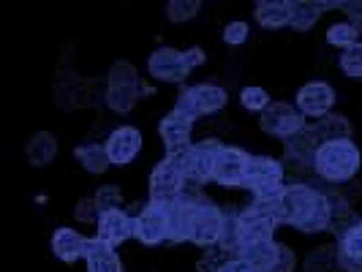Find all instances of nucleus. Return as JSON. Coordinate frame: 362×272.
Listing matches in <instances>:
<instances>
[{
	"label": "nucleus",
	"instance_id": "1",
	"mask_svg": "<svg viewBox=\"0 0 362 272\" xmlns=\"http://www.w3.org/2000/svg\"><path fill=\"white\" fill-rule=\"evenodd\" d=\"M362 166L360 147L351 139H338V142H325L313 155V172L325 182L344 185L357 177Z\"/></svg>",
	"mask_w": 362,
	"mask_h": 272
},
{
	"label": "nucleus",
	"instance_id": "2",
	"mask_svg": "<svg viewBox=\"0 0 362 272\" xmlns=\"http://www.w3.org/2000/svg\"><path fill=\"white\" fill-rule=\"evenodd\" d=\"M180 199L188 204V242H197L202 248H216L223 232V210L194 188H188Z\"/></svg>",
	"mask_w": 362,
	"mask_h": 272
},
{
	"label": "nucleus",
	"instance_id": "3",
	"mask_svg": "<svg viewBox=\"0 0 362 272\" xmlns=\"http://www.w3.org/2000/svg\"><path fill=\"white\" fill-rule=\"evenodd\" d=\"M291 196V204H294V218H291V226L303 235H319L329 229V218H332V210H329V199H327V191H316L313 185H305V182H294V185H286Z\"/></svg>",
	"mask_w": 362,
	"mask_h": 272
},
{
	"label": "nucleus",
	"instance_id": "4",
	"mask_svg": "<svg viewBox=\"0 0 362 272\" xmlns=\"http://www.w3.org/2000/svg\"><path fill=\"white\" fill-rule=\"evenodd\" d=\"M150 201H163V204H172L185 194L188 188V177H185V163H182V153H175L163 158L153 172H150Z\"/></svg>",
	"mask_w": 362,
	"mask_h": 272
},
{
	"label": "nucleus",
	"instance_id": "5",
	"mask_svg": "<svg viewBox=\"0 0 362 272\" xmlns=\"http://www.w3.org/2000/svg\"><path fill=\"white\" fill-rule=\"evenodd\" d=\"M226 104H229V93L223 90L221 85H213V82H202V85L182 88L180 95H177V109L185 112L188 117H194V120L207 117V114H216Z\"/></svg>",
	"mask_w": 362,
	"mask_h": 272
},
{
	"label": "nucleus",
	"instance_id": "6",
	"mask_svg": "<svg viewBox=\"0 0 362 272\" xmlns=\"http://www.w3.org/2000/svg\"><path fill=\"white\" fill-rule=\"evenodd\" d=\"M284 163L270 158V155H251L248 161V169H245V180H243V188L254 191L256 199L262 196H272V194H281L286 185H284Z\"/></svg>",
	"mask_w": 362,
	"mask_h": 272
},
{
	"label": "nucleus",
	"instance_id": "7",
	"mask_svg": "<svg viewBox=\"0 0 362 272\" xmlns=\"http://www.w3.org/2000/svg\"><path fill=\"white\" fill-rule=\"evenodd\" d=\"M218 139H202L197 145H191L182 153V163H185V177H188V188L202 191V185L213 182V169H216V155L221 150ZM185 188V191H188Z\"/></svg>",
	"mask_w": 362,
	"mask_h": 272
},
{
	"label": "nucleus",
	"instance_id": "8",
	"mask_svg": "<svg viewBox=\"0 0 362 272\" xmlns=\"http://www.w3.org/2000/svg\"><path fill=\"white\" fill-rule=\"evenodd\" d=\"M172 204L150 201L145 210L136 215V232H134V237L142 245H161V242L172 240Z\"/></svg>",
	"mask_w": 362,
	"mask_h": 272
},
{
	"label": "nucleus",
	"instance_id": "9",
	"mask_svg": "<svg viewBox=\"0 0 362 272\" xmlns=\"http://www.w3.org/2000/svg\"><path fill=\"white\" fill-rule=\"evenodd\" d=\"M147 71L156 82L163 85H182L191 73V66L185 60V52L172 49V47H158L147 57Z\"/></svg>",
	"mask_w": 362,
	"mask_h": 272
},
{
	"label": "nucleus",
	"instance_id": "10",
	"mask_svg": "<svg viewBox=\"0 0 362 272\" xmlns=\"http://www.w3.org/2000/svg\"><path fill=\"white\" fill-rule=\"evenodd\" d=\"M303 126H305V117L300 114V109L294 104H286V101H272L270 107L259 114V128L284 142Z\"/></svg>",
	"mask_w": 362,
	"mask_h": 272
},
{
	"label": "nucleus",
	"instance_id": "11",
	"mask_svg": "<svg viewBox=\"0 0 362 272\" xmlns=\"http://www.w3.org/2000/svg\"><path fill=\"white\" fill-rule=\"evenodd\" d=\"M294 107L300 109L303 117L322 120V117H327V114L332 112V107H335V88H332L329 82H322V79L305 82V85L297 90Z\"/></svg>",
	"mask_w": 362,
	"mask_h": 272
},
{
	"label": "nucleus",
	"instance_id": "12",
	"mask_svg": "<svg viewBox=\"0 0 362 272\" xmlns=\"http://www.w3.org/2000/svg\"><path fill=\"white\" fill-rule=\"evenodd\" d=\"M251 155L235 145H223L216 155V169H213V182L223 188H240L245 180V169H248Z\"/></svg>",
	"mask_w": 362,
	"mask_h": 272
},
{
	"label": "nucleus",
	"instance_id": "13",
	"mask_svg": "<svg viewBox=\"0 0 362 272\" xmlns=\"http://www.w3.org/2000/svg\"><path fill=\"white\" fill-rule=\"evenodd\" d=\"M158 134H161V142L166 145L169 155L175 153H185L191 142V134H194V117H188L185 112L175 107L169 114H163L161 123H158Z\"/></svg>",
	"mask_w": 362,
	"mask_h": 272
},
{
	"label": "nucleus",
	"instance_id": "14",
	"mask_svg": "<svg viewBox=\"0 0 362 272\" xmlns=\"http://www.w3.org/2000/svg\"><path fill=\"white\" fill-rule=\"evenodd\" d=\"M109 153V161L115 166H128L131 161H136V155L142 153V134L134 126H120L109 134V139L104 142Z\"/></svg>",
	"mask_w": 362,
	"mask_h": 272
},
{
	"label": "nucleus",
	"instance_id": "15",
	"mask_svg": "<svg viewBox=\"0 0 362 272\" xmlns=\"http://www.w3.org/2000/svg\"><path fill=\"white\" fill-rule=\"evenodd\" d=\"M134 232H136V218H131L123 210H107L95 223V237H101L112 248L126 242L128 237H134Z\"/></svg>",
	"mask_w": 362,
	"mask_h": 272
},
{
	"label": "nucleus",
	"instance_id": "16",
	"mask_svg": "<svg viewBox=\"0 0 362 272\" xmlns=\"http://www.w3.org/2000/svg\"><path fill=\"white\" fill-rule=\"evenodd\" d=\"M150 93H153V88L145 85L142 79L139 82H109L107 93H104V104L117 114H128L136 107L139 95H150Z\"/></svg>",
	"mask_w": 362,
	"mask_h": 272
},
{
	"label": "nucleus",
	"instance_id": "17",
	"mask_svg": "<svg viewBox=\"0 0 362 272\" xmlns=\"http://www.w3.org/2000/svg\"><path fill=\"white\" fill-rule=\"evenodd\" d=\"M85 261L90 272H123V261L115 254V248L101 237H88L85 242Z\"/></svg>",
	"mask_w": 362,
	"mask_h": 272
},
{
	"label": "nucleus",
	"instance_id": "18",
	"mask_svg": "<svg viewBox=\"0 0 362 272\" xmlns=\"http://www.w3.org/2000/svg\"><path fill=\"white\" fill-rule=\"evenodd\" d=\"M251 210H256L259 215H264L267 220H272L275 226H281V223H289L291 226V218H294V204H291V196L286 188H284L281 194L256 199L254 204H251Z\"/></svg>",
	"mask_w": 362,
	"mask_h": 272
},
{
	"label": "nucleus",
	"instance_id": "19",
	"mask_svg": "<svg viewBox=\"0 0 362 272\" xmlns=\"http://www.w3.org/2000/svg\"><path fill=\"white\" fill-rule=\"evenodd\" d=\"M237 259L245 261L254 272H270L275 259H278V242L267 240V242H243Z\"/></svg>",
	"mask_w": 362,
	"mask_h": 272
},
{
	"label": "nucleus",
	"instance_id": "20",
	"mask_svg": "<svg viewBox=\"0 0 362 272\" xmlns=\"http://www.w3.org/2000/svg\"><path fill=\"white\" fill-rule=\"evenodd\" d=\"M291 11H294V3L289 0H264V3H256L254 17L264 30H281L291 25Z\"/></svg>",
	"mask_w": 362,
	"mask_h": 272
},
{
	"label": "nucleus",
	"instance_id": "21",
	"mask_svg": "<svg viewBox=\"0 0 362 272\" xmlns=\"http://www.w3.org/2000/svg\"><path fill=\"white\" fill-rule=\"evenodd\" d=\"M327 199H329V210H332L329 232L338 237L349 235V232L360 223V218L354 215V207H351L349 196H346V194H335V191H327Z\"/></svg>",
	"mask_w": 362,
	"mask_h": 272
},
{
	"label": "nucleus",
	"instance_id": "22",
	"mask_svg": "<svg viewBox=\"0 0 362 272\" xmlns=\"http://www.w3.org/2000/svg\"><path fill=\"white\" fill-rule=\"evenodd\" d=\"M85 242H88V237H82L76 229L63 226V229H57V232H54L52 251H54V256H57L60 261L74 264L76 259H85Z\"/></svg>",
	"mask_w": 362,
	"mask_h": 272
},
{
	"label": "nucleus",
	"instance_id": "23",
	"mask_svg": "<svg viewBox=\"0 0 362 272\" xmlns=\"http://www.w3.org/2000/svg\"><path fill=\"white\" fill-rule=\"evenodd\" d=\"M272 232H275V223L264 215H259L256 210L248 207L245 213H240V245L243 242H267V240H272Z\"/></svg>",
	"mask_w": 362,
	"mask_h": 272
},
{
	"label": "nucleus",
	"instance_id": "24",
	"mask_svg": "<svg viewBox=\"0 0 362 272\" xmlns=\"http://www.w3.org/2000/svg\"><path fill=\"white\" fill-rule=\"evenodd\" d=\"M319 147H322V139H319L316 128L305 123L297 134H291L289 139H286V155L289 158H300V161L313 166V155H316Z\"/></svg>",
	"mask_w": 362,
	"mask_h": 272
},
{
	"label": "nucleus",
	"instance_id": "25",
	"mask_svg": "<svg viewBox=\"0 0 362 272\" xmlns=\"http://www.w3.org/2000/svg\"><path fill=\"white\" fill-rule=\"evenodd\" d=\"M25 158L30 166H49V163L57 158V139H54L49 131H36L33 136H30V142L25 147Z\"/></svg>",
	"mask_w": 362,
	"mask_h": 272
},
{
	"label": "nucleus",
	"instance_id": "26",
	"mask_svg": "<svg viewBox=\"0 0 362 272\" xmlns=\"http://www.w3.org/2000/svg\"><path fill=\"white\" fill-rule=\"evenodd\" d=\"M322 145L325 142H338V139H351V120L346 114H338V112H329L327 117L316 120L313 123Z\"/></svg>",
	"mask_w": 362,
	"mask_h": 272
},
{
	"label": "nucleus",
	"instance_id": "27",
	"mask_svg": "<svg viewBox=\"0 0 362 272\" xmlns=\"http://www.w3.org/2000/svg\"><path fill=\"white\" fill-rule=\"evenodd\" d=\"M74 155H76V161L82 163L90 175H104L109 166H112L107 147L95 145V142H90V145H79L76 150H74Z\"/></svg>",
	"mask_w": 362,
	"mask_h": 272
},
{
	"label": "nucleus",
	"instance_id": "28",
	"mask_svg": "<svg viewBox=\"0 0 362 272\" xmlns=\"http://www.w3.org/2000/svg\"><path fill=\"white\" fill-rule=\"evenodd\" d=\"M322 6L319 3H313V0H297L294 3V11H291V30H297V33H308L313 30V25L322 19Z\"/></svg>",
	"mask_w": 362,
	"mask_h": 272
},
{
	"label": "nucleus",
	"instance_id": "29",
	"mask_svg": "<svg viewBox=\"0 0 362 272\" xmlns=\"http://www.w3.org/2000/svg\"><path fill=\"white\" fill-rule=\"evenodd\" d=\"M338 270H341V264H338V248H332V245L313 248L305 256V264H303V272H338Z\"/></svg>",
	"mask_w": 362,
	"mask_h": 272
},
{
	"label": "nucleus",
	"instance_id": "30",
	"mask_svg": "<svg viewBox=\"0 0 362 272\" xmlns=\"http://www.w3.org/2000/svg\"><path fill=\"white\" fill-rule=\"evenodd\" d=\"M327 44L329 47H338L341 52L346 49H351L354 44H360V33H357V28L346 19V22H332L329 28H327Z\"/></svg>",
	"mask_w": 362,
	"mask_h": 272
},
{
	"label": "nucleus",
	"instance_id": "31",
	"mask_svg": "<svg viewBox=\"0 0 362 272\" xmlns=\"http://www.w3.org/2000/svg\"><path fill=\"white\" fill-rule=\"evenodd\" d=\"M218 248H223L226 254H232L237 259V248H240V213H235V210L223 213V232H221Z\"/></svg>",
	"mask_w": 362,
	"mask_h": 272
},
{
	"label": "nucleus",
	"instance_id": "32",
	"mask_svg": "<svg viewBox=\"0 0 362 272\" xmlns=\"http://www.w3.org/2000/svg\"><path fill=\"white\" fill-rule=\"evenodd\" d=\"M240 104H243V109H248V112L262 114V112L272 104V98L264 88H259V85H248V88H243V93H240Z\"/></svg>",
	"mask_w": 362,
	"mask_h": 272
},
{
	"label": "nucleus",
	"instance_id": "33",
	"mask_svg": "<svg viewBox=\"0 0 362 272\" xmlns=\"http://www.w3.org/2000/svg\"><path fill=\"white\" fill-rule=\"evenodd\" d=\"M199 11V0H172V3H166V19L169 22H191Z\"/></svg>",
	"mask_w": 362,
	"mask_h": 272
},
{
	"label": "nucleus",
	"instance_id": "34",
	"mask_svg": "<svg viewBox=\"0 0 362 272\" xmlns=\"http://www.w3.org/2000/svg\"><path fill=\"white\" fill-rule=\"evenodd\" d=\"M235 256L226 254L223 248H207L204 251V256H202L199 261H197V272H223V267L232 261Z\"/></svg>",
	"mask_w": 362,
	"mask_h": 272
},
{
	"label": "nucleus",
	"instance_id": "35",
	"mask_svg": "<svg viewBox=\"0 0 362 272\" xmlns=\"http://www.w3.org/2000/svg\"><path fill=\"white\" fill-rule=\"evenodd\" d=\"M93 199H95L101 213H107V210H123V191H120V185H101Z\"/></svg>",
	"mask_w": 362,
	"mask_h": 272
},
{
	"label": "nucleus",
	"instance_id": "36",
	"mask_svg": "<svg viewBox=\"0 0 362 272\" xmlns=\"http://www.w3.org/2000/svg\"><path fill=\"white\" fill-rule=\"evenodd\" d=\"M338 66H341V71H344L349 79H362V41L354 44L351 49L341 52Z\"/></svg>",
	"mask_w": 362,
	"mask_h": 272
},
{
	"label": "nucleus",
	"instance_id": "37",
	"mask_svg": "<svg viewBox=\"0 0 362 272\" xmlns=\"http://www.w3.org/2000/svg\"><path fill=\"white\" fill-rule=\"evenodd\" d=\"M338 254L362 259V218H360V223H357L349 235L341 237V242H338Z\"/></svg>",
	"mask_w": 362,
	"mask_h": 272
},
{
	"label": "nucleus",
	"instance_id": "38",
	"mask_svg": "<svg viewBox=\"0 0 362 272\" xmlns=\"http://www.w3.org/2000/svg\"><path fill=\"white\" fill-rule=\"evenodd\" d=\"M251 36V28H248V22H243V19H235V22H229L226 28H223V44H229V47H243L245 41Z\"/></svg>",
	"mask_w": 362,
	"mask_h": 272
},
{
	"label": "nucleus",
	"instance_id": "39",
	"mask_svg": "<svg viewBox=\"0 0 362 272\" xmlns=\"http://www.w3.org/2000/svg\"><path fill=\"white\" fill-rule=\"evenodd\" d=\"M74 218H76L79 223H98V218H101V210H98L95 199H88V196H82V199L76 201Z\"/></svg>",
	"mask_w": 362,
	"mask_h": 272
},
{
	"label": "nucleus",
	"instance_id": "40",
	"mask_svg": "<svg viewBox=\"0 0 362 272\" xmlns=\"http://www.w3.org/2000/svg\"><path fill=\"white\" fill-rule=\"evenodd\" d=\"M294 267H297L294 251H291L289 245H278V259H275L270 272H294Z\"/></svg>",
	"mask_w": 362,
	"mask_h": 272
},
{
	"label": "nucleus",
	"instance_id": "41",
	"mask_svg": "<svg viewBox=\"0 0 362 272\" xmlns=\"http://www.w3.org/2000/svg\"><path fill=\"white\" fill-rule=\"evenodd\" d=\"M344 11L349 14V22L357 28V33L362 36V0H351V3H344Z\"/></svg>",
	"mask_w": 362,
	"mask_h": 272
},
{
	"label": "nucleus",
	"instance_id": "42",
	"mask_svg": "<svg viewBox=\"0 0 362 272\" xmlns=\"http://www.w3.org/2000/svg\"><path fill=\"white\" fill-rule=\"evenodd\" d=\"M185 60H188V66H191V71L194 69H199L207 63V52L202 49V47H191V49H185Z\"/></svg>",
	"mask_w": 362,
	"mask_h": 272
},
{
	"label": "nucleus",
	"instance_id": "43",
	"mask_svg": "<svg viewBox=\"0 0 362 272\" xmlns=\"http://www.w3.org/2000/svg\"><path fill=\"white\" fill-rule=\"evenodd\" d=\"M223 272H254L245 261H240V259H232L226 267H223Z\"/></svg>",
	"mask_w": 362,
	"mask_h": 272
}]
</instances>
